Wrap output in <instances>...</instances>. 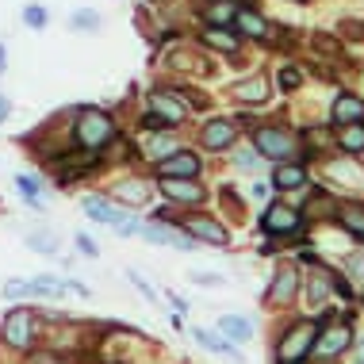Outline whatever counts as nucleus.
Wrapping results in <instances>:
<instances>
[{
    "label": "nucleus",
    "instance_id": "obj_33",
    "mask_svg": "<svg viewBox=\"0 0 364 364\" xmlns=\"http://www.w3.org/2000/svg\"><path fill=\"white\" fill-rule=\"evenodd\" d=\"M303 81H307V73H303L295 62H284L280 70H277V88H280V92H295Z\"/></svg>",
    "mask_w": 364,
    "mask_h": 364
},
{
    "label": "nucleus",
    "instance_id": "obj_14",
    "mask_svg": "<svg viewBox=\"0 0 364 364\" xmlns=\"http://www.w3.org/2000/svg\"><path fill=\"white\" fill-rule=\"evenodd\" d=\"M299 288H303V277L295 264H280L277 272H272L269 280V291H264V303H269L272 311H288L295 299H299Z\"/></svg>",
    "mask_w": 364,
    "mask_h": 364
},
{
    "label": "nucleus",
    "instance_id": "obj_19",
    "mask_svg": "<svg viewBox=\"0 0 364 364\" xmlns=\"http://www.w3.org/2000/svg\"><path fill=\"white\" fill-rule=\"evenodd\" d=\"M234 31H238L242 38H250V43H269V19L261 16L257 4H245V0H238V12H234Z\"/></svg>",
    "mask_w": 364,
    "mask_h": 364
},
{
    "label": "nucleus",
    "instance_id": "obj_28",
    "mask_svg": "<svg viewBox=\"0 0 364 364\" xmlns=\"http://www.w3.org/2000/svg\"><path fill=\"white\" fill-rule=\"evenodd\" d=\"M62 295H65V277H54V272L31 277V299H62Z\"/></svg>",
    "mask_w": 364,
    "mask_h": 364
},
{
    "label": "nucleus",
    "instance_id": "obj_16",
    "mask_svg": "<svg viewBox=\"0 0 364 364\" xmlns=\"http://www.w3.org/2000/svg\"><path fill=\"white\" fill-rule=\"evenodd\" d=\"M349 346H353V326H349V322H333V326H326V322H322L318 341H314V353H311V357L333 360V357H341V353H349Z\"/></svg>",
    "mask_w": 364,
    "mask_h": 364
},
{
    "label": "nucleus",
    "instance_id": "obj_10",
    "mask_svg": "<svg viewBox=\"0 0 364 364\" xmlns=\"http://www.w3.org/2000/svg\"><path fill=\"white\" fill-rule=\"evenodd\" d=\"M134 146H139V165L142 169H154L157 161H165L169 154H176L184 146V134L173 131V127H165V131H146L134 139Z\"/></svg>",
    "mask_w": 364,
    "mask_h": 364
},
{
    "label": "nucleus",
    "instance_id": "obj_5",
    "mask_svg": "<svg viewBox=\"0 0 364 364\" xmlns=\"http://www.w3.org/2000/svg\"><path fill=\"white\" fill-rule=\"evenodd\" d=\"M326 322V314H314V318H303L284 333L272 349V364H303L314 353V341H318V330Z\"/></svg>",
    "mask_w": 364,
    "mask_h": 364
},
{
    "label": "nucleus",
    "instance_id": "obj_7",
    "mask_svg": "<svg viewBox=\"0 0 364 364\" xmlns=\"http://www.w3.org/2000/svg\"><path fill=\"white\" fill-rule=\"evenodd\" d=\"M242 139V127L234 123V115H208L196 127V150L200 154H230Z\"/></svg>",
    "mask_w": 364,
    "mask_h": 364
},
{
    "label": "nucleus",
    "instance_id": "obj_31",
    "mask_svg": "<svg viewBox=\"0 0 364 364\" xmlns=\"http://www.w3.org/2000/svg\"><path fill=\"white\" fill-rule=\"evenodd\" d=\"M230 165H234V169H242V173H250V176H257L269 161H264L253 146H234V150H230Z\"/></svg>",
    "mask_w": 364,
    "mask_h": 364
},
{
    "label": "nucleus",
    "instance_id": "obj_35",
    "mask_svg": "<svg viewBox=\"0 0 364 364\" xmlns=\"http://www.w3.org/2000/svg\"><path fill=\"white\" fill-rule=\"evenodd\" d=\"M127 280H131L134 288H139V291L146 295V303H154V307H157V303H161V288H154V284L146 280V277H142L139 269H127Z\"/></svg>",
    "mask_w": 364,
    "mask_h": 364
},
{
    "label": "nucleus",
    "instance_id": "obj_18",
    "mask_svg": "<svg viewBox=\"0 0 364 364\" xmlns=\"http://www.w3.org/2000/svg\"><path fill=\"white\" fill-rule=\"evenodd\" d=\"M196 43L203 46L208 54H223V58H238L242 54V43L245 38L234 31V27H200Z\"/></svg>",
    "mask_w": 364,
    "mask_h": 364
},
{
    "label": "nucleus",
    "instance_id": "obj_13",
    "mask_svg": "<svg viewBox=\"0 0 364 364\" xmlns=\"http://www.w3.org/2000/svg\"><path fill=\"white\" fill-rule=\"evenodd\" d=\"M139 238H146L150 245H165V250H184V253L200 250V242H196L192 234L184 230V226L157 223V219H146V215H142V230H139Z\"/></svg>",
    "mask_w": 364,
    "mask_h": 364
},
{
    "label": "nucleus",
    "instance_id": "obj_47",
    "mask_svg": "<svg viewBox=\"0 0 364 364\" xmlns=\"http://www.w3.org/2000/svg\"><path fill=\"white\" fill-rule=\"evenodd\" d=\"M150 4H169V0H150Z\"/></svg>",
    "mask_w": 364,
    "mask_h": 364
},
{
    "label": "nucleus",
    "instance_id": "obj_2",
    "mask_svg": "<svg viewBox=\"0 0 364 364\" xmlns=\"http://www.w3.org/2000/svg\"><path fill=\"white\" fill-rule=\"evenodd\" d=\"M46 341V322L38 307H31V299L23 303H12L4 314H0V346L8 353H16V357H27L35 346H43Z\"/></svg>",
    "mask_w": 364,
    "mask_h": 364
},
{
    "label": "nucleus",
    "instance_id": "obj_11",
    "mask_svg": "<svg viewBox=\"0 0 364 364\" xmlns=\"http://www.w3.org/2000/svg\"><path fill=\"white\" fill-rule=\"evenodd\" d=\"M150 176H173V181H203V154L196 146L184 142L176 154H169L165 161H157Z\"/></svg>",
    "mask_w": 364,
    "mask_h": 364
},
{
    "label": "nucleus",
    "instance_id": "obj_36",
    "mask_svg": "<svg viewBox=\"0 0 364 364\" xmlns=\"http://www.w3.org/2000/svg\"><path fill=\"white\" fill-rule=\"evenodd\" d=\"M73 245H77V257H85V261H96V257H100V242L88 238L85 230L73 234Z\"/></svg>",
    "mask_w": 364,
    "mask_h": 364
},
{
    "label": "nucleus",
    "instance_id": "obj_30",
    "mask_svg": "<svg viewBox=\"0 0 364 364\" xmlns=\"http://www.w3.org/2000/svg\"><path fill=\"white\" fill-rule=\"evenodd\" d=\"M104 27V16L96 8H73L70 12V31L73 35H96Z\"/></svg>",
    "mask_w": 364,
    "mask_h": 364
},
{
    "label": "nucleus",
    "instance_id": "obj_45",
    "mask_svg": "<svg viewBox=\"0 0 364 364\" xmlns=\"http://www.w3.org/2000/svg\"><path fill=\"white\" fill-rule=\"evenodd\" d=\"M4 73H8V46L0 43V77H4Z\"/></svg>",
    "mask_w": 364,
    "mask_h": 364
},
{
    "label": "nucleus",
    "instance_id": "obj_26",
    "mask_svg": "<svg viewBox=\"0 0 364 364\" xmlns=\"http://www.w3.org/2000/svg\"><path fill=\"white\" fill-rule=\"evenodd\" d=\"M215 330H219L230 346H250L253 341V322L242 318V314H223V318L215 322Z\"/></svg>",
    "mask_w": 364,
    "mask_h": 364
},
{
    "label": "nucleus",
    "instance_id": "obj_43",
    "mask_svg": "<svg viewBox=\"0 0 364 364\" xmlns=\"http://www.w3.org/2000/svg\"><path fill=\"white\" fill-rule=\"evenodd\" d=\"M250 196H253V200H269V196H272V184H269V181H253Z\"/></svg>",
    "mask_w": 364,
    "mask_h": 364
},
{
    "label": "nucleus",
    "instance_id": "obj_37",
    "mask_svg": "<svg viewBox=\"0 0 364 364\" xmlns=\"http://www.w3.org/2000/svg\"><path fill=\"white\" fill-rule=\"evenodd\" d=\"M188 280L196 284V288H223L226 284V277H219V272H203V269L188 272Z\"/></svg>",
    "mask_w": 364,
    "mask_h": 364
},
{
    "label": "nucleus",
    "instance_id": "obj_27",
    "mask_svg": "<svg viewBox=\"0 0 364 364\" xmlns=\"http://www.w3.org/2000/svg\"><path fill=\"white\" fill-rule=\"evenodd\" d=\"M333 150L360 157L364 154V123H346V127H333Z\"/></svg>",
    "mask_w": 364,
    "mask_h": 364
},
{
    "label": "nucleus",
    "instance_id": "obj_9",
    "mask_svg": "<svg viewBox=\"0 0 364 364\" xmlns=\"http://www.w3.org/2000/svg\"><path fill=\"white\" fill-rule=\"evenodd\" d=\"M154 192L161 196L165 203L181 208V211L208 208V203H211V188L203 181H173V176H154Z\"/></svg>",
    "mask_w": 364,
    "mask_h": 364
},
{
    "label": "nucleus",
    "instance_id": "obj_38",
    "mask_svg": "<svg viewBox=\"0 0 364 364\" xmlns=\"http://www.w3.org/2000/svg\"><path fill=\"white\" fill-rule=\"evenodd\" d=\"M139 230H142V215H127V219L115 226V234H119V238H139Z\"/></svg>",
    "mask_w": 364,
    "mask_h": 364
},
{
    "label": "nucleus",
    "instance_id": "obj_3",
    "mask_svg": "<svg viewBox=\"0 0 364 364\" xmlns=\"http://www.w3.org/2000/svg\"><path fill=\"white\" fill-rule=\"evenodd\" d=\"M250 146L269 165H277V161H303L299 131H291V127H284V123H272V119H261L257 127H253V131H250Z\"/></svg>",
    "mask_w": 364,
    "mask_h": 364
},
{
    "label": "nucleus",
    "instance_id": "obj_46",
    "mask_svg": "<svg viewBox=\"0 0 364 364\" xmlns=\"http://www.w3.org/2000/svg\"><path fill=\"white\" fill-rule=\"evenodd\" d=\"M357 341V364H364V338H353Z\"/></svg>",
    "mask_w": 364,
    "mask_h": 364
},
{
    "label": "nucleus",
    "instance_id": "obj_20",
    "mask_svg": "<svg viewBox=\"0 0 364 364\" xmlns=\"http://www.w3.org/2000/svg\"><path fill=\"white\" fill-rule=\"evenodd\" d=\"M269 96H272L269 73H250V77H242V81L234 85V100H238L242 107H261V104H269Z\"/></svg>",
    "mask_w": 364,
    "mask_h": 364
},
{
    "label": "nucleus",
    "instance_id": "obj_44",
    "mask_svg": "<svg viewBox=\"0 0 364 364\" xmlns=\"http://www.w3.org/2000/svg\"><path fill=\"white\" fill-rule=\"evenodd\" d=\"M341 27H349V35H353V38H364V23H360V19H346Z\"/></svg>",
    "mask_w": 364,
    "mask_h": 364
},
{
    "label": "nucleus",
    "instance_id": "obj_29",
    "mask_svg": "<svg viewBox=\"0 0 364 364\" xmlns=\"http://www.w3.org/2000/svg\"><path fill=\"white\" fill-rule=\"evenodd\" d=\"M333 219L346 226L353 238H360V242H364V203H353V200L338 203V215H333Z\"/></svg>",
    "mask_w": 364,
    "mask_h": 364
},
{
    "label": "nucleus",
    "instance_id": "obj_39",
    "mask_svg": "<svg viewBox=\"0 0 364 364\" xmlns=\"http://www.w3.org/2000/svg\"><path fill=\"white\" fill-rule=\"evenodd\" d=\"M341 269H346V277L364 280V250H357L353 257H346V264H341Z\"/></svg>",
    "mask_w": 364,
    "mask_h": 364
},
{
    "label": "nucleus",
    "instance_id": "obj_12",
    "mask_svg": "<svg viewBox=\"0 0 364 364\" xmlns=\"http://www.w3.org/2000/svg\"><path fill=\"white\" fill-rule=\"evenodd\" d=\"M261 230L269 234V238H291V234L303 230V211L291 208V203H284V200H272L269 208L261 211Z\"/></svg>",
    "mask_w": 364,
    "mask_h": 364
},
{
    "label": "nucleus",
    "instance_id": "obj_6",
    "mask_svg": "<svg viewBox=\"0 0 364 364\" xmlns=\"http://www.w3.org/2000/svg\"><path fill=\"white\" fill-rule=\"evenodd\" d=\"M107 196H112L115 203H123L127 211H146L154 203V176H150V169L139 173V165L123 169L112 184H107Z\"/></svg>",
    "mask_w": 364,
    "mask_h": 364
},
{
    "label": "nucleus",
    "instance_id": "obj_23",
    "mask_svg": "<svg viewBox=\"0 0 364 364\" xmlns=\"http://www.w3.org/2000/svg\"><path fill=\"white\" fill-rule=\"evenodd\" d=\"M188 333H192V341H196V346H200V349H208V353H215V357H226V360H242V349H238V346H230V341H226L219 330H208V326H192Z\"/></svg>",
    "mask_w": 364,
    "mask_h": 364
},
{
    "label": "nucleus",
    "instance_id": "obj_22",
    "mask_svg": "<svg viewBox=\"0 0 364 364\" xmlns=\"http://www.w3.org/2000/svg\"><path fill=\"white\" fill-rule=\"evenodd\" d=\"M234 12H238V0H200V8H196L200 27H230Z\"/></svg>",
    "mask_w": 364,
    "mask_h": 364
},
{
    "label": "nucleus",
    "instance_id": "obj_21",
    "mask_svg": "<svg viewBox=\"0 0 364 364\" xmlns=\"http://www.w3.org/2000/svg\"><path fill=\"white\" fill-rule=\"evenodd\" d=\"M346 123H364V96L357 92H338L330 104V127H346Z\"/></svg>",
    "mask_w": 364,
    "mask_h": 364
},
{
    "label": "nucleus",
    "instance_id": "obj_32",
    "mask_svg": "<svg viewBox=\"0 0 364 364\" xmlns=\"http://www.w3.org/2000/svg\"><path fill=\"white\" fill-rule=\"evenodd\" d=\"M19 19H23L27 31H46V27H50V12H46L38 0H31V4L19 8Z\"/></svg>",
    "mask_w": 364,
    "mask_h": 364
},
{
    "label": "nucleus",
    "instance_id": "obj_17",
    "mask_svg": "<svg viewBox=\"0 0 364 364\" xmlns=\"http://www.w3.org/2000/svg\"><path fill=\"white\" fill-rule=\"evenodd\" d=\"M269 184H272V192H303V188H311L307 161H277V165H269Z\"/></svg>",
    "mask_w": 364,
    "mask_h": 364
},
{
    "label": "nucleus",
    "instance_id": "obj_34",
    "mask_svg": "<svg viewBox=\"0 0 364 364\" xmlns=\"http://www.w3.org/2000/svg\"><path fill=\"white\" fill-rule=\"evenodd\" d=\"M0 295H4L8 303L31 299V277H12V280H4V284H0Z\"/></svg>",
    "mask_w": 364,
    "mask_h": 364
},
{
    "label": "nucleus",
    "instance_id": "obj_4",
    "mask_svg": "<svg viewBox=\"0 0 364 364\" xmlns=\"http://www.w3.org/2000/svg\"><path fill=\"white\" fill-rule=\"evenodd\" d=\"M142 107H150L154 115H161L173 131H184V127L192 123V107L184 100V92L176 81H154L142 92Z\"/></svg>",
    "mask_w": 364,
    "mask_h": 364
},
{
    "label": "nucleus",
    "instance_id": "obj_25",
    "mask_svg": "<svg viewBox=\"0 0 364 364\" xmlns=\"http://www.w3.org/2000/svg\"><path fill=\"white\" fill-rule=\"evenodd\" d=\"M16 196H19V200H23L31 211H38V215L46 211V184L38 181L35 173H16Z\"/></svg>",
    "mask_w": 364,
    "mask_h": 364
},
{
    "label": "nucleus",
    "instance_id": "obj_42",
    "mask_svg": "<svg viewBox=\"0 0 364 364\" xmlns=\"http://www.w3.org/2000/svg\"><path fill=\"white\" fill-rule=\"evenodd\" d=\"M12 112H16V104H12V96L0 88V127H4L8 119H12Z\"/></svg>",
    "mask_w": 364,
    "mask_h": 364
},
{
    "label": "nucleus",
    "instance_id": "obj_1",
    "mask_svg": "<svg viewBox=\"0 0 364 364\" xmlns=\"http://www.w3.org/2000/svg\"><path fill=\"white\" fill-rule=\"evenodd\" d=\"M65 131H70V142L77 150H92V154H104L107 146L123 134V123L112 107L104 104H77L65 112Z\"/></svg>",
    "mask_w": 364,
    "mask_h": 364
},
{
    "label": "nucleus",
    "instance_id": "obj_41",
    "mask_svg": "<svg viewBox=\"0 0 364 364\" xmlns=\"http://www.w3.org/2000/svg\"><path fill=\"white\" fill-rule=\"evenodd\" d=\"M65 291L81 295V299H92V288H88V284H81L77 277H65Z\"/></svg>",
    "mask_w": 364,
    "mask_h": 364
},
{
    "label": "nucleus",
    "instance_id": "obj_24",
    "mask_svg": "<svg viewBox=\"0 0 364 364\" xmlns=\"http://www.w3.org/2000/svg\"><path fill=\"white\" fill-rule=\"evenodd\" d=\"M27 250L38 253V257H62V234L54 230V226H31V230L23 234Z\"/></svg>",
    "mask_w": 364,
    "mask_h": 364
},
{
    "label": "nucleus",
    "instance_id": "obj_8",
    "mask_svg": "<svg viewBox=\"0 0 364 364\" xmlns=\"http://www.w3.org/2000/svg\"><path fill=\"white\" fill-rule=\"evenodd\" d=\"M176 226L192 234L200 245H211V250H230V226H226L219 215L203 211V208H192V211H181Z\"/></svg>",
    "mask_w": 364,
    "mask_h": 364
},
{
    "label": "nucleus",
    "instance_id": "obj_15",
    "mask_svg": "<svg viewBox=\"0 0 364 364\" xmlns=\"http://www.w3.org/2000/svg\"><path fill=\"white\" fill-rule=\"evenodd\" d=\"M81 211H85V219H92L96 226H107V230H115L127 215H134V211H127L123 203H115L107 192H85L81 196Z\"/></svg>",
    "mask_w": 364,
    "mask_h": 364
},
{
    "label": "nucleus",
    "instance_id": "obj_40",
    "mask_svg": "<svg viewBox=\"0 0 364 364\" xmlns=\"http://www.w3.org/2000/svg\"><path fill=\"white\" fill-rule=\"evenodd\" d=\"M311 43L318 46V50H326V54H333V58L341 54V43H338V38H330V35H311Z\"/></svg>",
    "mask_w": 364,
    "mask_h": 364
}]
</instances>
